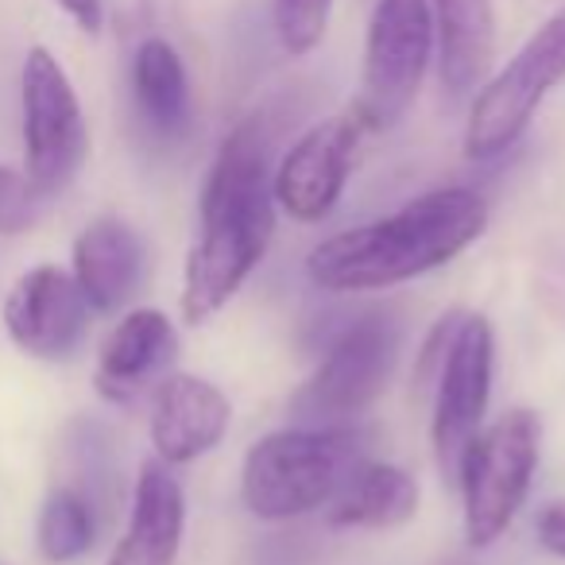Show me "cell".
<instances>
[{
    "label": "cell",
    "mask_w": 565,
    "mask_h": 565,
    "mask_svg": "<svg viewBox=\"0 0 565 565\" xmlns=\"http://www.w3.org/2000/svg\"><path fill=\"white\" fill-rule=\"evenodd\" d=\"M430 20L438 82L454 102H461L484 82L492 66L495 4L492 0H430Z\"/></svg>",
    "instance_id": "16"
},
{
    "label": "cell",
    "mask_w": 565,
    "mask_h": 565,
    "mask_svg": "<svg viewBox=\"0 0 565 565\" xmlns=\"http://www.w3.org/2000/svg\"><path fill=\"white\" fill-rule=\"evenodd\" d=\"M557 82H565V9L542 20L515 58L477 89L465 120V156L495 159L515 148Z\"/></svg>",
    "instance_id": "6"
},
{
    "label": "cell",
    "mask_w": 565,
    "mask_h": 565,
    "mask_svg": "<svg viewBox=\"0 0 565 565\" xmlns=\"http://www.w3.org/2000/svg\"><path fill=\"white\" fill-rule=\"evenodd\" d=\"M233 407L210 380L174 372L163 376L151 403V446L167 465H186L210 454L228 430Z\"/></svg>",
    "instance_id": "12"
},
{
    "label": "cell",
    "mask_w": 565,
    "mask_h": 565,
    "mask_svg": "<svg viewBox=\"0 0 565 565\" xmlns=\"http://www.w3.org/2000/svg\"><path fill=\"white\" fill-rule=\"evenodd\" d=\"M275 233V190L264 120L248 117L225 136L202 186V228L182 271V318H213L244 287Z\"/></svg>",
    "instance_id": "1"
},
{
    "label": "cell",
    "mask_w": 565,
    "mask_h": 565,
    "mask_svg": "<svg viewBox=\"0 0 565 565\" xmlns=\"http://www.w3.org/2000/svg\"><path fill=\"white\" fill-rule=\"evenodd\" d=\"M58 9L66 12V17L74 20V24L82 28L86 35H97L105 24V4L102 0H55Z\"/></svg>",
    "instance_id": "23"
},
{
    "label": "cell",
    "mask_w": 565,
    "mask_h": 565,
    "mask_svg": "<svg viewBox=\"0 0 565 565\" xmlns=\"http://www.w3.org/2000/svg\"><path fill=\"white\" fill-rule=\"evenodd\" d=\"M333 0H271L275 40L287 55L302 58L326 40L330 32Z\"/></svg>",
    "instance_id": "20"
},
{
    "label": "cell",
    "mask_w": 565,
    "mask_h": 565,
    "mask_svg": "<svg viewBox=\"0 0 565 565\" xmlns=\"http://www.w3.org/2000/svg\"><path fill=\"white\" fill-rule=\"evenodd\" d=\"M361 120L353 113L326 117L291 143L282 163L271 174L275 205L291 213L295 221H322L345 194L353 174L356 143H361Z\"/></svg>",
    "instance_id": "10"
},
{
    "label": "cell",
    "mask_w": 565,
    "mask_h": 565,
    "mask_svg": "<svg viewBox=\"0 0 565 565\" xmlns=\"http://www.w3.org/2000/svg\"><path fill=\"white\" fill-rule=\"evenodd\" d=\"M186 526V495L167 461H143L136 477V500L128 531L117 542L109 565H174Z\"/></svg>",
    "instance_id": "14"
},
{
    "label": "cell",
    "mask_w": 565,
    "mask_h": 565,
    "mask_svg": "<svg viewBox=\"0 0 565 565\" xmlns=\"http://www.w3.org/2000/svg\"><path fill=\"white\" fill-rule=\"evenodd\" d=\"M361 465V434L345 426L275 430L248 449L241 469V500L256 519H299L333 500Z\"/></svg>",
    "instance_id": "3"
},
{
    "label": "cell",
    "mask_w": 565,
    "mask_h": 565,
    "mask_svg": "<svg viewBox=\"0 0 565 565\" xmlns=\"http://www.w3.org/2000/svg\"><path fill=\"white\" fill-rule=\"evenodd\" d=\"M24 105V171L43 198L71 186L89 151L82 102L66 78L63 63L47 47H32L20 71Z\"/></svg>",
    "instance_id": "8"
},
{
    "label": "cell",
    "mask_w": 565,
    "mask_h": 565,
    "mask_svg": "<svg viewBox=\"0 0 565 565\" xmlns=\"http://www.w3.org/2000/svg\"><path fill=\"white\" fill-rule=\"evenodd\" d=\"M74 282L86 295L89 310L113 315L140 287L143 244L136 228L120 217H97L74 241Z\"/></svg>",
    "instance_id": "15"
},
{
    "label": "cell",
    "mask_w": 565,
    "mask_h": 565,
    "mask_svg": "<svg viewBox=\"0 0 565 565\" xmlns=\"http://www.w3.org/2000/svg\"><path fill=\"white\" fill-rule=\"evenodd\" d=\"M43 202H47V198L28 179V171L0 163V236L28 233V228L40 221Z\"/></svg>",
    "instance_id": "21"
},
{
    "label": "cell",
    "mask_w": 565,
    "mask_h": 565,
    "mask_svg": "<svg viewBox=\"0 0 565 565\" xmlns=\"http://www.w3.org/2000/svg\"><path fill=\"white\" fill-rule=\"evenodd\" d=\"M89 322V302L71 271L40 264L12 282L4 299V330L20 353L35 361H63L78 349Z\"/></svg>",
    "instance_id": "11"
},
{
    "label": "cell",
    "mask_w": 565,
    "mask_h": 565,
    "mask_svg": "<svg viewBox=\"0 0 565 565\" xmlns=\"http://www.w3.org/2000/svg\"><path fill=\"white\" fill-rule=\"evenodd\" d=\"M97 539V519L89 500L78 488H55V492L43 500L40 523H35V542H40V554L55 565L78 562Z\"/></svg>",
    "instance_id": "19"
},
{
    "label": "cell",
    "mask_w": 565,
    "mask_h": 565,
    "mask_svg": "<svg viewBox=\"0 0 565 565\" xmlns=\"http://www.w3.org/2000/svg\"><path fill=\"white\" fill-rule=\"evenodd\" d=\"M132 94L140 105V117L148 120V128H156L159 136L174 140L190 128L194 105H190V78L182 55L159 35L136 47L132 55Z\"/></svg>",
    "instance_id": "18"
},
{
    "label": "cell",
    "mask_w": 565,
    "mask_h": 565,
    "mask_svg": "<svg viewBox=\"0 0 565 565\" xmlns=\"http://www.w3.org/2000/svg\"><path fill=\"white\" fill-rule=\"evenodd\" d=\"M488 228V205L477 190L441 186L411 198L403 210L322 241L307 259L322 291H384L461 256Z\"/></svg>",
    "instance_id": "2"
},
{
    "label": "cell",
    "mask_w": 565,
    "mask_h": 565,
    "mask_svg": "<svg viewBox=\"0 0 565 565\" xmlns=\"http://www.w3.org/2000/svg\"><path fill=\"white\" fill-rule=\"evenodd\" d=\"M430 63V0H376L364 35L361 94L353 105V117L364 132H387L407 117Z\"/></svg>",
    "instance_id": "4"
},
{
    "label": "cell",
    "mask_w": 565,
    "mask_h": 565,
    "mask_svg": "<svg viewBox=\"0 0 565 565\" xmlns=\"http://www.w3.org/2000/svg\"><path fill=\"white\" fill-rule=\"evenodd\" d=\"M492 364H495V338L488 318L465 315L449 330L446 356H441L438 392H434V457L446 477H457L469 441L480 434L488 399H492Z\"/></svg>",
    "instance_id": "9"
},
{
    "label": "cell",
    "mask_w": 565,
    "mask_h": 565,
    "mask_svg": "<svg viewBox=\"0 0 565 565\" xmlns=\"http://www.w3.org/2000/svg\"><path fill=\"white\" fill-rule=\"evenodd\" d=\"M539 542L550 554L565 557V503H550L539 515Z\"/></svg>",
    "instance_id": "22"
},
{
    "label": "cell",
    "mask_w": 565,
    "mask_h": 565,
    "mask_svg": "<svg viewBox=\"0 0 565 565\" xmlns=\"http://www.w3.org/2000/svg\"><path fill=\"white\" fill-rule=\"evenodd\" d=\"M179 353V333L163 310H132L125 315L113 333L105 338L102 356H97V395L117 407L140 399L151 380L174 361Z\"/></svg>",
    "instance_id": "13"
},
{
    "label": "cell",
    "mask_w": 565,
    "mask_h": 565,
    "mask_svg": "<svg viewBox=\"0 0 565 565\" xmlns=\"http://www.w3.org/2000/svg\"><path fill=\"white\" fill-rule=\"evenodd\" d=\"M539 418L531 411H508L469 441L457 465L469 546H492L515 523L539 465Z\"/></svg>",
    "instance_id": "5"
},
{
    "label": "cell",
    "mask_w": 565,
    "mask_h": 565,
    "mask_svg": "<svg viewBox=\"0 0 565 565\" xmlns=\"http://www.w3.org/2000/svg\"><path fill=\"white\" fill-rule=\"evenodd\" d=\"M418 511V484L407 469L387 461H361L345 477V484L330 500V523L333 526H384L407 523Z\"/></svg>",
    "instance_id": "17"
},
{
    "label": "cell",
    "mask_w": 565,
    "mask_h": 565,
    "mask_svg": "<svg viewBox=\"0 0 565 565\" xmlns=\"http://www.w3.org/2000/svg\"><path fill=\"white\" fill-rule=\"evenodd\" d=\"M399 322L384 310L349 322L326 349L315 376L295 392V418L310 426H341L369 411L387 387V376L399 356Z\"/></svg>",
    "instance_id": "7"
}]
</instances>
